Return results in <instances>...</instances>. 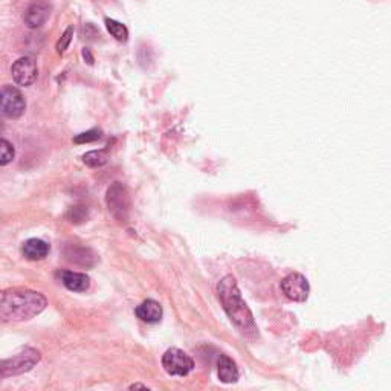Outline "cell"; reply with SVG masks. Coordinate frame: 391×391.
<instances>
[{
  "label": "cell",
  "instance_id": "cell-1",
  "mask_svg": "<svg viewBox=\"0 0 391 391\" xmlns=\"http://www.w3.org/2000/svg\"><path fill=\"white\" fill-rule=\"evenodd\" d=\"M47 300L40 292L31 289H6L0 301V316L3 323H22L42 313Z\"/></svg>",
  "mask_w": 391,
  "mask_h": 391
},
{
  "label": "cell",
  "instance_id": "cell-2",
  "mask_svg": "<svg viewBox=\"0 0 391 391\" xmlns=\"http://www.w3.org/2000/svg\"><path fill=\"white\" fill-rule=\"evenodd\" d=\"M217 295L220 303H222L226 315L230 316L233 324L237 327L242 335L252 339L257 337V325L252 316L251 309L244 303L242 298L240 289L237 286V281L233 275H226L217 286Z\"/></svg>",
  "mask_w": 391,
  "mask_h": 391
},
{
  "label": "cell",
  "instance_id": "cell-3",
  "mask_svg": "<svg viewBox=\"0 0 391 391\" xmlns=\"http://www.w3.org/2000/svg\"><path fill=\"white\" fill-rule=\"evenodd\" d=\"M42 360V355H40L38 350L24 347L22 348L19 353L13 355L11 357H8L2 362V378L8 376H17V374H23L29 370L34 369V367Z\"/></svg>",
  "mask_w": 391,
  "mask_h": 391
},
{
  "label": "cell",
  "instance_id": "cell-4",
  "mask_svg": "<svg viewBox=\"0 0 391 391\" xmlns=\"http://www.w3.org/2000/svg\"><path fill=\"white\" fill-rule=\"evenodd\" d=\"M162 367L170 376H186L194 369V361L181 348H168L162 356Z\"/></svg>",
  "mask_w": 391,
  "mask_h": 391
},
{
  "label": "cell",
  "instance_id": "cell-5",
  "mask_svg": "<svg viewBox=\"0 0 391 391\" xmlns=\"http://www.w3.org/2000/svg\"><path fill=\"white\" fill-rule=\"evenodd\" d=\"M105 202H108V208L113 217L118 220L127 219V214L130 211V196L124 185L119 182L113 184L108 190Z\"/></svg>",
  "mask_w": 391,
  "mask_h": 391
},
{
  "label": "cell",
  "instance_id": "cell-6",
  "mask_svg": "<svg viewBox=\"0 0 391 391\" xmlns=\"http://www.w3.org/2000/svg\"><path fill=\"white\" fill-rule=\"evenodd\" d=\"M27 109V101L19 89L13 86H5L2 89V98H0V110L2 115L10 119H17L23 115Z\"/></svg>",
  "mask_w": 391,
  "mask_h": 391
},
{
  "label": "cell",
  "instance_id": "cell-7",
  "mask_svg": "<svg viewBox=\"0 0 391 391\" xmlns=\"http://www.w3.org/2000/svg\"><path fill=\"white\" fill-rule=\"evenodd\" d=\"M281 290L289 300L297 301V303H304L311 293V286L304 275L298 272H292L284 276L281 281Z\"/></svg>",
  "mask_w": 391,
  "mask_h": 391
},
{
  "label": "cell",
  "instance_id": "cell-8",
  "mask_svg": "<svg viewBox=\"0 0 391 391\" xmlns=\"http://www.w3.org/2000/svg\"><path fill=\"white\" fill-rule=\"evenodd\" d=\"M11 73L15 84L27 87L31 86L37 80L38 69L34 60L29 59V57H22V59H19L17 61H14Z\"/></svg>",
  "mask_w": 391,
  "mask_h": 391
},
{
  "label": "cell",
  "instance_id": "cell-9",
  "mask_svg": "<svg viewBox=\"0 0 391 391\" xmlns=\"http://www.w3.org/2000/svg\"><path fill=\"white\" fill-rule=\"evenodd\" d=\"M49 14H51V8L43 2L31 5L27 10V14H24V24L31 29L40 28L47 20Z\"/></svg>",
  "mask_w": 391,
  "mask_h": 391
},
{
  "label": "cell",
  "instance_id": "cell-10",
  "mask_svg": "<svg viewBox=\"0 0 391 391\" xmlns=\"http://www.w3.org/2000/svg\"><path fill=\"white\" fill-rule=\"evenodd\" d=\"M136 316L140 318L141 321L149 323V324H156L162 320V306L154 300H145L142 303L136 307L135 311Z\"/></svg>",
  "mask_w": 391,
  "mask_h": 391
},
{
  "label": "cell",
  "instance_id": "cell-11",
  "mask_svg": "<svg viewBox=\"0 0 391 391\" xmlns=\"http://www.w3.org/2000/svg\"><path fill=\"white\" fill-rule=\"evenodd\" d=\"M60 280L63 286L72 292H86L91 286V279L86 274L72 272V271H61Z\"/></svg>",
  "mask_w": 391,
  "mask_h": 391
},
{
  "label": "cell",
  "instance_id": "cell-12",
  "mask_svg": "<svg viewBox=\"0 0 391 391\" xmlns=\"http://www.w3.org/2000/svg\"><path fill=\"white\" fill-rule=\"evenodd\" d=\"M217 374L219 379L223 382V384H234V382L239 381V369L235 362L228 357L226 355H220L217 361Z\"/></svg>",
  "mask_w": 391,
  "mask_h": 391
},
{
  "label": "cell",
  "instance_id": "cell-13",
  "mask_svg": "<svg viewBox=\"0 0 391 391\" xmlns=\"http://www.w3.org/2000/svg\"><path fill=\"white\" fill-rule=\"evenodd\" d=\"M49 251H51V246H49V244L42 239H29L23 243V248H22L23 256L28 260H32V262H36V260H43L45 257H47Z\"/></svg>",
  "mask_w": 391,
  "mask_h": 391
},
{
  "label": "cell",
  "instance_id": "cell-14",
  "mask_svg": "<svg viewBox=\"0 0 391 391\" xmlns=\"http://www.w3.org/2000/svg\"><path fill=\"white\" fill-rule=\"evenodd\" d=\"M83 162L89 167H103L105 162H108V153L104 150H94V152H89L83 156Z\"/></svg>",
  "mask_w": 391,
  "mask_h": 391
},
{
  "label": "cell",
  "instance_id": "cell-15",
  "mask_svg": "<svg viewBox=\"0 0 391 391\" xmlns=\"http://www.w3.org/2000/svg\"><path fill=\"white\" fill-rule=\"evenodd\" d=\"M105 27H108L112 37H115L118 42H126L127 37H128V31H127L124 24L117 22V20L108 19V20H105Z\"/></svg>",
  "mask_w": 391,
  "mask_h": 391
},
{
  "label": "cell",
  "instance_id": "cell-16",
  "mask_svg": "<svg viewBox=\"0 0 391 391\" xmlns=\"http://www.w3.org/2000/svg\"><path fill=\"white\" fill-rule=\"evenodd\" d=\"M14 159V147L6 140L0 141V165H8Z\"/></svg>",
  "mask_w": 391,
  "mask_h": 391
},
{
  "label": "cell",
  "instance_id": "cell-17",
  "mask_svg": "<svg viewBox=\"0 0 391 391\" xmlns=\"http://www.w3.org/2000/svg\"><path fill=\"white\" fill-rule=\"evenodd\" d=\"M101 138V130H89V132H84V133H81V135H78L75 140L77 144H84V142H94V141H96V140H100Z\"/></svg>",
  "mask_w": 391,
  "mask_h": 391
},
{
  "label": "cell",
  "instance_id": "cell-18",
  "mask_svg": "<svg viewBox=\"0 0 391 391\" xmlns=\"http://www.w3.org/2000/svg\"><path fill=\"white\" fill-rule=\"evenodd\" d=\"M72 36H73V28L69 27L66 31H64V34L61 36L60 42L57 43V51H59L60 54H63L64 51H66L69 43H71V40H72Z\"/></svg>",
  "mask_w": 391,
  "mask_h": 391
},
{
  "label": "cell",
  "instance_id": "cell-19",
  "mask_svg": "<svg viewBox=\"0 0 391 391\" xmlns=\"http://www.w3.org/2000/svg\"><path fill=\"white\" fill-rule=\"evenodd\" d=\"M135 388H147V385H142V384H133L132 387H130V390H135Z\"/></svg>",
  "mask_w": 391,
  "mask_h": 391
}]
</instances>
